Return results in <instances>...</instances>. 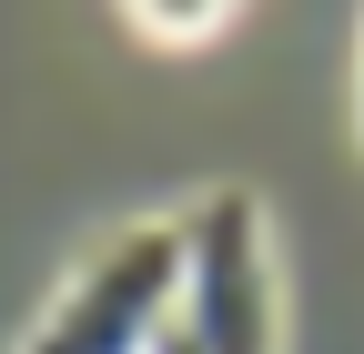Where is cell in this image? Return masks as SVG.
Listing matches in <instances>:
<instances>
[{
  "label": "cell",
  "instance_id": "1",
  "mask_svg": "<svg viewBox=\"0 0 364 354\" xmlns=\"http://www.w3.org/2000/svg\"><path fill=\"white\" fill-rule=\"evenodd\" d=\"M172 334L193 354H273L284 344V284H273V233L243 183L203 193L182 213V304Z\"/></svg>",
  "mask_w": 364,
  "mask_h": 354
},
{
  "label": "cell",
  "instance_id": "2",
  "mask_svg": "<svg viewBox=\"0 0 364 354\" xmlns=\"http://www.w3.org/2000/svg\"><path fill=\"white\" fill-rule=\"evenodd\" d=\"M172 304H182V223H122L71 263V284L41 304L21 354H152L172 334Z\"/></svg>",
  "mask_w": 364,
  "mask_h": 354
},
{
  "label": "cell",
  "instance_id": "3",
  "mask_svg": "<svg viewBox=\"0 0 364 354\" xmlns=\"http://www.w3.org/2000/svg\"><path fill=\"white\" fill-rule=\"evenodd\" d=\"M132 31L152 51H203V41H223V11L213 0H162V11H132Z\"/></svg>",
  "mask_w": 364,
  "mask_h": 354
},
{
  "label": "cell",
  "instance_id": "4",
  "mask_svg": "<svg viewBox=\"0 0 364 354\" xmlns=\"http://www.w3.org/2000/svg\"><path fill=\"white\" fill-rule=\"evenodd\" d=\"M354 142H364V51H354Z\"/></svg>",
  "mask_w": 364,
  "mask_h": 354
}]
</instances>
